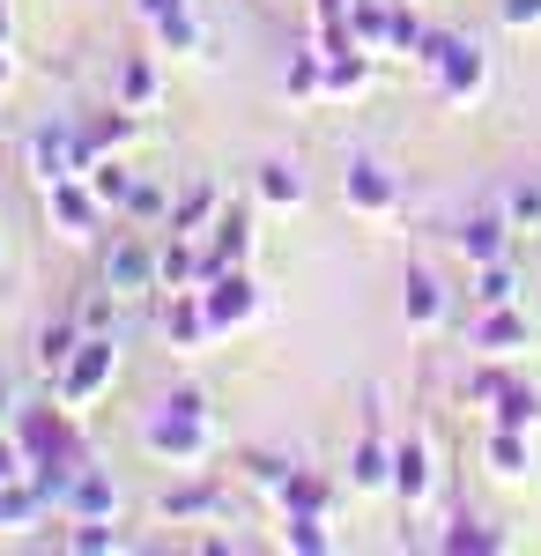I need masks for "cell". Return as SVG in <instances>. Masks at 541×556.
<instances>
[{
	"label": "cell",
	"instance_id": "44",
	"mask_svg": "<svg viewBox=\"0 0 541 556\" xmlns=\"http://www.w3.org/2000/svg\"><path fill=\"white\" fill-rule=\"evenodd\" d=\"M8 416H15V393H8V386H0V430H8Z\"/></svg>",
	"mask_w": 541,
	"mask_h": 556
},
{
	"label": "cell",
	"instance_id": "2",
	"mask_svg": "<svg viewBox=\"0 0 541 556\" xmlns=\"http://www.w3.org/2000/svg\"><path fill=\"white\" fill-rule=\"evenodd\" d=\"M141 445H149V460H164V468H201V460L215 453L209 393H201V386H178V393H164V401L141 416Z\"/></svg>",
	"mask_w": 541,
	"mask_h": 556
},
{
	"label": "cell",
	"instance_id": "45",
	"mask_svg": "<svg viewBox=\"0 0 541 556\" xmlns=\"http://www.w3.org/2000/svg\"><path fill=\"white\" fill-rule=\"evenodd\" d=\"M15 83V60H8V45H0V89Z\"/></svg>",
	"mask_w": 541,
	"mask_h": 556
},
{
	"label": "cell",
	"instance_id": "38",
	"mask_svg": "<svg viewBox=\"0 0 541 556\" xmlns=\"http://www.w3.org/2000/svg\"><path fill=\"white\" fill-rule=\"evenodd\" d=\"M112 298H119V290H112V282H104V290H97V298H83V312H75V319H83L89 334H119V312H112Z\"/></svg>",
	"mask_w": 541,
	"mask_h": 556
},
{
	"label": "cell",
	"instance_id": "47",
	"mask_svg": "<svg viewBox=\"0 0 541 556\" xmlns=\"http://www.w3.org/2000/svg\"><path fill=\"white\" fill-rule=\"evenodd\" d=\"M534 319H541V298H534Z\"/></svg>",
	"mask_w": 541,
	"mask_h": 556
},
{
	"label": "cell",
	"instance_id": "3",
	"mask_svg": "<svg viewBox=\"0 0 541 556\" xmlns=\"http://www.w3.org/2000/svg\"><path fill=\"white\" fill-rule=\"evenodd\" d=\"M416 67L430 75V89H438L445 104H475V97L490 89V52L475 38H460V30H423Z\"/></svg>",
	"mask_w": 541,
	"mask_h": 556
},
{
	"label": "cell",
	"instance_id": "11",
	"mask_svg": "<svg viewBox=\"0 0 541 556\" xmlns=\"http://www.w3.org/2000/svg\"><path fill=\"white\" fill-rule=\"evenodd\" d=\"M349 482L356 490H393V445H386V424H378V393H372V416H364V438L349 453Z\"/></svg>",
	"mask_w": 541,
	"mask_h": 556
},
{
	"label": "cell",
	"instance_id": "12",
	"mask_svg": "<svg viewBox=\"0 0 541 556\" xmlns=\"http://www.w3.org/2000/svg\"><path fill=\"white\" fill-rule=\"evenodd\" d=\"M156 282L164 290H201L209 282V253H201V238H156Z\"/></svg>",
	"mask_w": 541,
	"mask_h": 556
},
{
	"label": "cell",
	"instance_id": "30",
	"mask_svg": "<svg viewBox=\"0 0 541 556\" xmlns=\"http://www.w3.org/2000/svg\"><path fill=\"white\" fill-rule=\"evenodd\" d=\"M156 60H149V52H134V60H126L119 67V104L126 112H149V104H156Z\"/></svg>",
	"mask_w": 541,
	"mask_h": 556
},
{
	"label": "cell",
	"instance_id": "6",
	"mask_svg": "<svg viewBox=\"0 0 541 556\" xmlns=\"http://www.w3.org/2000/svg\"><path fill=\"white\" fill-rule=\"evenodd\" d=\"M201 304H209V327H215V334L252 327V312H260V282H252V267H215L209 282H201Z\"/></svg>",
	"mask_w": 541,
	"mask_h": 556
},
{
	"label": "cell",
	"instance_id": "16",
	"mask_svg": "<svg viewBox=\"0 0 541 556\" xmlns=\"http://www.w3.org/2000/svg\"><path fill=\"white\" fill-rule=\"evenodd\" d=\"M504 253H512V215L504 208L460 223V260H467V267H490V260H504Z\"/></svg>",
	"mask_w": 541,
	"mask_h": 556
},
{
	"label": "cell",
	"instance_id": "14",
	"mask_svg": "<svg viewBox=\"0 0 541 556\" xmlns=\"http://www.w3.org/2000/svg\"><path fill=\"white\" fill-rule=\"evenodd\" d=\"M60 513H67V519H119V482H112V475L89 460V468L75 475V482H67Z\"/></svg>",
	"mask_w": 541,
	"mask_h": 556
},
{
	"label": "cell",
	"instance_id": "13",
	"mask_svg": "<svg viewBox=\"0 0 541 556\" xmlns=\"http://www.w3.org/2000/svg\"><path fill=\"white\" fill-rule=\"evenodd\" d=\"M401 312H408L416 334H438L445 312H453V298H445V282H438L430 267H408V282H401Z\"/></svg>",
	"mask_w": 541,
	"mask_h": 556
},
{
	"label": "cell",
	"instance_id": "25",
	"mask_svg": "<svg viewBox=\"0 0 541 556\" xmlns=\"http://www.w3.org/2000/svg\"><path fill=\"white\" fill-rule=\"evenodd\" d=\"M490 424H512V430H534L541 424V393L527 379H504L498 401H490Z\"/></svg>",
	"mask_w": 541,
	"mask_h": 556
},
{
	"label": "cell",
	"instance_id": "39",
	"mask_svg": "<svg viewBox=\"0 0 541 556\" xmlns=\"http://www.w3.org/2000/svg\"><path fill=\"white\" fill-rule=\"evenodd\" d=\"M156 45H164V52H201V23H193V8L171 15V23H156Z\"/></svg>",
	"mask_w": 541,
	"mask_h": 556
},
{
	"label": "cell",
	"instance_id": "29",
	"mask_svg": "<svg viewBox=\"0 0 541 556\" xmlns=\"http://www.w3.org/2000/svg\"><path fill=\"white\" fill-rule=\"evenodd\" d=\"M349 38L364 45V52H386V38H393V8H386V0H349Z\"/></svg>",
	"mask_w": 541,
	"mask_h": 556
},
{
	"label": "cell",
	"instance_id": "34",
	"mask_svg": "<svg viewBox=\"0 0 541 556\" xmlns=\"http://www.w3.org/2000/svg\"><path fill=\"white\" fill-rule=\"evenodd\" d=\"M282 542H290L297 556H327V549H334L327 513H282Z\"/></svg>",
	"mask_w": 541,
	"mask_h": 556
},
{
	"label": "cell",
	"instance_id": "46",
	"mask_svg": "<svg viewBox=\"0 0 541 556\" xmlns=\"http://www.w3.org/2000/svg\"><path fill=\"white\" fill-rule=\"evenodd\" d=\"M15 38V15H8V0H0V45Z\"/></svg>",
	"mask_w": 541,
	"mask_h": 556
},
{
	"label": "cell",
	"instance_id": "17",
	"mask_svg": "<svg viewBox=\"0 0 541 556\" xmlns=\"http://www.w3.org/2000/svg\"><path fill=\"white\" fill-rule=\"evenodd\" d=\"M430 482H438V468H430V445H423V438H401V445H393V497L416 513L423 497H430Z\"/></svg>",
	"mask_w": 541,
	"mask_h": 556
},
{
	"label": "cell",
	"instance_id": "23",
	"mask_svg": "<svg viewBox=\"0 0 541 556\" xmlns=\"http://www.w3.org/2000/svg\"><path fill=\"white\" fill-rule=\"evenodd\" d=\"M252 193H260L267 208H304V172H297L290 156H267L260 178H252Z\"/></svg>",
	"mask_w": 541,
	"mask_h": 556
},
{
	"label": "cell",
	"instance_id": "40",
	"mask_svg": "<svg viewBox=\"0 0 541 556\" xmlns=\"http://www.w3.org/2000/svg\"><path fill=\"white\" fill-rule=\"evenodd\" d=\"M504 30H541V0H498Z\"/></svg>",
	"mask_w": 541,
	"mask_h": 556
},
{
	"label": "cell",
	"instance_id": "15",
	"mask_svg": "<svg viewBox=\"0 0 541 556\" xmlns=\"http://www.w3.org/2000/svg\"><path fill=\"white\" fill-rule=\"evenodd\" d=\"M527 334H534V319H527L519 304H490V312L475 319V349H482V356H519Z\"/></svg>",
	"mask_w": 541,
	"mask_h": 556
},
{
	"label": "cell",
	"instance_id": "8",
	"mask_svg": "<svg viewBox=\"0 0 541 556\" xmlns=\"http://www.w3.org/2000/svg\"><path fill=\"white\" fill-rule=\"evenodd\" d=\"M45 215H52V230H60L67 245H89L97 223H104L112 208L89 193V178H60V186H45Z\"/></svg>",
	"mask_w": 541,
	"mask_h": 556
},
{
	"label": "cell",
	"instance_id": "7",
	"mask_svg": "<svg viewBox=\"0 0 541 556\" xmlns=\"http://www.w3.org/2000/svg\"><path fill=\"white\" fill-rule=\"evenodd\" d=\"M97 282H112L119 298H141V290H164V282H156V245H149L141 230H119V238L104 245V260H97Z\"/></svg>",
	"mask_w": 541,
	"mask_h": 556
},
{
	"label": "cell",
	"instance_id": "31",
	"mask_svg": "<svg viewBox=\"0 0 541 556\" xmlns=\"http://www.w3.org/2000/svg\"><path fill=\"white\" fill-rule=\"evenodd\" d=\"M67 549L75 556H112V549H126V534H119V519H67Z\"/></svg>",
	"mask_w": 541,
	"mask_h": 556
},
{
	"label": "cell",
	"instance_id": "28",
	"mask_svg": "<svg viewBox=\"0 0 541 556\" xmlns=\"http://www.w3.org/2000/svg\"><path fill=\"white\" fill-rule=\"evenodd\" d=\"M282 89H290L297 104H319V97H327V52L304 45V52L290 60V75H282Z\"/></svg>",
	"mask_w": 541,
	"mask_h": 556
},
{
	"label": "cell",
	"instance_id": "21",
	"mask_svg": "<svg viewBox=\"0 0 541 556\" xmlns=\"http://www.w3.org/2000/svg\"><path fill=\"white\" fill-rule=\"evenodd\" d=\"M327 52V45H319ZM372 89V52L364 45H341V52H327V104H341V97H364Z\"/></svg>",
	"mask_w": 541,
	"mask_h": 556
},
{
	"label": "cell",
	"instance_id": "43",
	"mask_svg": "<svg viewBox=\"0 0 541 556\" xmlns=\"http://www.w3.org/2000/svg\"><path fill=\"white\" fill-rule=\"evenodd\" d=\"M134 8H141V23H149V30H156V23H171V15H186V8H193V0H134Z\"/></svg>",
	"mask_w": 541,
	"mask_h": 556
},
{
	"label": "cell",
	"instance_id": "24",
	"mask_svg": "<svg viewBox=\"0 0 541 556\" xmlns=\"http://www.w3.org/2000/svg\"><path fill=\"white\" fill-rule=\"evenodd\" d=\"M83 334H89L83 319H52V327H38V349H30V364H38L45 379H52V371H60V364L83 349Z\"/></svg>",
	"mask_w": 541,
	"mask_h": 556
},
{
	"label": "cell",
	"instance_id": "42",
	"mask_svg": "<svg viewBox=\"0 0 541 556\" xmlns=\"http://www.w3.org/2000/svg\"><path fill=\"white\" fill-rule=\"evenodd\" d=\"M30 475V460H23V438H8L0 430V482H23Z\"/></svg>",
	"mask_w": 541,
	"mask_h": 556
},
{
	"label": "cell",
	"instance_id": "4",
	"mask_svg": "<svg viewBox=\"0 0 541 556\" xmlns=\"http://www.w3.org/2000/svg\"><path fill=\"white\" fill-rule=\"evenodd\" d=\"M112 379H119V334H83V349L52 371V401L83 416L97 393H112Z\"/></svg>",
	"mask_w": 541,
	"mask_h": 556
},
{
	"label": "cell",
	"instance_id": "22",
	"mask_svg": "<svg viewBox=\"0 0 541 556\" xmlns=\"http://www.w3.org/2000/svg\"><path fill=\"white\" fill-rule=\"evenodd\" d=\"M230 505V490L223 482H186V490H164V519L171 527H186V519H215Z\"/></svg>",
	"mask_w": 541,
	"mask_h": 556
},
{
	"label": "cell",
	"instance_id": "5",
	"mask_svg": "<svg viewBox=\"0 0 541 556\" xmlns=\"http://www.w3.org/2000/svg\"><path fill=\"white\" fill-rule=\"evenodd\" d=\"M89 156H97V149H89L83 119H45V127H30V149H23V164H30V178H38V186L83 178Z\"/></svg>",
	"mask_w": 541,
	"mask_h": 556
},
{
	"label": "cell",
	"instance_id": "32",
	"mask_svg": "<svg viewBox=\"0 0 541 556\" xmlns=\"http://www.w3.org/2000/svg\"><path fill=\"white\" fill-rule=\"evenodd\" d=\"M438 549H445V556H490V549H504V534H498V527H482V519H453V527L438 534Z\"/></svg>",
	"mask_w": 541,
	"mask_h": 556
},
{
	"label": "cell",
	"instance_id": "19",
	"mask_svg": "<svg viewBox=\"0 0 541 556\" xmlns=\"http://www.w3.org/2000/svg\"><path fill=\"white\" fill-rule=\"evenodd\" d=\"M215 208H223V193H215V178H193L178 201H171V215H164V230H178V238H201L215 223Z\"/></svg>",
	"mask_w": 541,
	"mask_h": 556
},
{
	"label": "cell",
	"instance_id": "26",
	"mask_svg": "<svg viewBox=\"0 0 541 556\" xmlns=\"http://www.w3.org/2000/svg\"><path fill=\"white\" fill-rule=\"evenodd\" d=\"M275 505H282V513H327L334 490H327V475L290 468V475H282V490H275Z\"/></svg>",
	"mask_w": 541,
	"mask_h": 556
},
{
	"label": "cell",
	"instance_id": "35",
	"mask_svg": "<svg viewBox=\"0 0 541 556\" xmlns=\"http://www.w3.org/2000/svg\"><path fill=\"white\" fill-rule=\"evenodd\" d=\"M475 304H482V312H490V304H519V275H512L504 260L475 267Z\"/></svg>",
	"mask_w": 541,
	"mask_h": 556
},
{
	"label": "cell",
	"instance_id": "48",
	"mask_svg": "<svg viewBox=\"0 0 541 556\" xmlns=\"http://www.w3.org/2000/svg\"><path fill=\"white\" fill-rule=\"evenodd\" d=\"M534 178H541V172H534Z\"/></svg>",
	"mask_w": 541,
	"mask_h": 556
},
{
	"label": "cell",
	"instance_id": "18",
	"mask_svg": "<svg viewBox=\"0 0 541 556\" xmlns=\"http://www.w3.org/2000/svg\"><path fill=\"white\" fill-rule=\"evenodd\" d=\"M164 342H171V349H201V342H215L201 290H171V304H164Z\"/></svg>",
	"mask_w": 541,
	"mask_h": 556
},
{
	"label": "cell",
	"instance_id": "41",
	"mask_svg": "<svg viewBox=\"0 0 541 556\" xmlns=\"http://www.w3.org/2000/svg\"><path fill=\"white\" fill-rule=\"evenodd\" d=\"M416 45H423V23L408 15V8H393V38H386V52H408V60H416Z\"/></svg>",
	"mask_w": 541,
	"mask_h": 556
},
{
	"label": "cell",
	"instance_id": "9",
	"mask_svg": "<svg viewBox=\"0 0 541 556\" xmlns=\"http://www.w3.org/2000/svg\"><path fill=\"white\" fill-rule=\"evenodd\" d=\"M341 201L356 215H393L401 208V178L386 172L378 156H349V172H341Z\"/></svg>",
	"mask_w": 541,
	"mask_h": 556
},
{
	"label": "cell",
	"instance_id": "10",
	"mask_svg": "<svg viewBox=\"0 0 541 556\" xmlns=\"http://www.w3.org/2000/svg\"><path fill=\"white\" fill-rule=\"evenodd\" d=\"M201 253H209V275H215V267H246V260H252V208H246V201H223V208H215V223L201 230Z\"/></svg>",
	"mask_w": 541,
	"mask_h": 556
},
{
	"label": "cell",
	"instance_id": "1",
	"mask_svg": "<svg viewBox=\"0 0 541 556\" xmlns=\"http://www.w3.org/2000/svg\"><path fill=\"white\" fill-rule=\"evenodd\" d=\"M15 438H23V460H30V490L60 513L67 482L89 468V445H83V430H75V408H30Z\"/></svg>",
	"mask_w": 541,
	"mask_h": 556
},
{
	"label": "cell",
	"instance_id": "37",
	"mask_svg": "<svg viewBox=\"0 0 541 556\" xmlns=\"http://www.w3.org/2000/svg\"><path fill=\"white\" fill-rule=\"evenodd\" d=\"M504 215H512V230H534L541 223V178H519V186L504 193Z\"/></svg>",
	"mask_w": 541,
	"mask_h": 556
},
{
	"label": "cell",
	"instance_id": "27",
	"mask_svg": "<svg viewBox=\"0 0 541 556\" xmlns=\"http://www.w3.org/2000/svg\"><path fill=\"white\" fill-rule=\"evenodd\" d=\"M89 193H97V201H104V208H112V215H119L126 208V193H134V172H126V164H119V149H112V156H89Z\"/></svg>",
	"mask_w": 541,
	"mask_h": 556
},
{
	"label": "cell",
	"instance_id": "20",
	"mask_svg": "<svg viewBox=\"0 0 541 556\" xmlns=\"http://www.w3.org/2000/svg\"><path fill=\"white\" fill-rule=\"evenodd\" d=\"M482 460H490V475H498V482H519V475L534 468V445H527V430L490 424V438H482Z\"/></svg>",
	"mask_w": 541,
	"mask_h": 556
},
{
	"label": "cell",
	"instance_id": "33",
	"mask_svg": "<svg viewBox=\"0 0 541 556\" xmlns=\"http://www.w3.org/2000/svg\"><path fill=\"white\" fill-rule=\"evenodd\" d=\"M134 127H141V112H126V104H112L104 119H83V134H89V149H97V156L126 149V141H134Z\"/></svg>",
	"mask_w": 541,
	"mask_h": 556
},
{
	"label": "cell",
	"instance_id": "36",
	"mask_svg": "<svg viewBox=\"0 0 541 556\" xmlns=\"http://www.w3.org/2000/svg\"><path fill=\"white\" fill-rule=\"evenodd\" d=\"M119 215H134V223H164V215H171L164 186H156V178H134V193H126V208H119Z\"/></svg>",
	"mask_w": 541,
	"mask_h": 556
}]
</instances>
